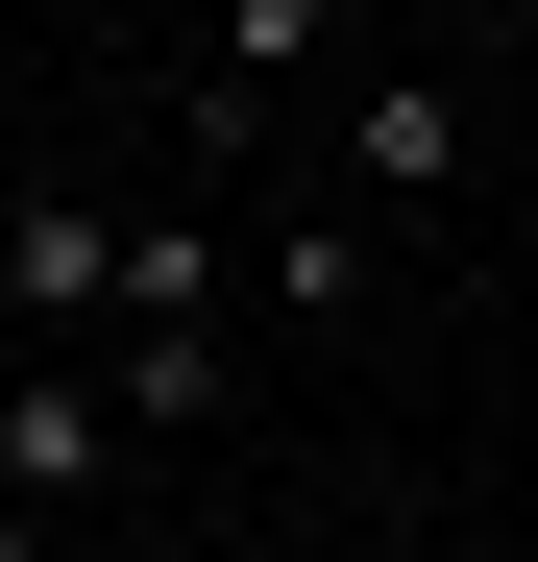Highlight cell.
I'll use <instances>...</instances> for the list:
<instances>
[{"label": "cell", "instance_id": "obj_4", "mask_svg": "<svg viewBox=\"0 0 538 562\" xmlns=\"http://www.w3.org/2000/svg\"><path fill=\"white\" fill-rule=\"evenodd\" d=\"M343 147H368V196H392V221L466 196V99H440V74H368V99H343Z\"/></svg>", "mask_w": 538, "mask_h": 562}, {"label": "cell", "instance_id": "obj_3", "mask_svg": "<svg viewBox=\"0 0 538 562\" xmlns=\"http://www.w3.org/2000/svg\"><path fill=\"white\" fill-rule=\"evenodd\" d=\"M343 0H221V74H197V147H294V74H318Z\"/></svg>", "mask_w": 538, "mask_h": 562}, {"label": "cell", "instance_id": "obj_7", "mask_svg": "<svg viewBox=\"0 0 538 562\" xmlns=\"http://www.w3.org/2000/svg\"><path fill=\"white\" fill-rule=\"evenodd\" d=\"M0 562H74V538H49V514H0Z\"/></svg>", "mask_w": 538, "mask_h": 562}, {"label": "cell", "instance_id": "obj_8", "mask_svg": "<svg viewBox=\"0 0 538 562\" xmlns=\"http://www.w3.org/2000/svg\"><path fill=\"white\" fill-rule=\"evenodd\" d=\"M74 562H147V538H74Z\"/></svg>", "mask_w": 538, "mask_h": 562}, {"label": "cell", "instance_id": "obj_1", "mask_svg": "<svg viewBox=\"0 0 538 562\" xmlns=\"http://www.w3.org/2000/svg\"><path fill=\"white\" fill-rule=\"evenodd\" d=\"M99 490H123V392H74V367H25V392H0V514H49V538H74Z\"/></svg>", "mask_w": 538, "mask_h": 562}, {"label": "cell", "instance_id": "obj_5", "mask_svg": "<svg viewBox=\"0 0 538 562\" xmlns=\"http://www.w3.org/2000/svg\"><path fill=\"white\" fill-rule=\"evenodd\" d=\"M245 269H269V294H294V318H368V221H343V196H318V221H269Z\"/></svg>", "mask_w": 538, "mask_h": 562}, {"label": "cell", "instance_id": "obj_6", "mask_svg": "<svg viewBox=\"0 0 538 562\" xmlns=\"http://www.w3.org/2000/svg\"><path fill=\"white\" fill-rule=\"evenodd\" d=\"M123 416H147V440H197V416H221V342H147V318H123Z\"/></svg>", "mask_w": 538, "mask_h": 562}, {"label": "cell", "instance_id": "obj_2", "mask_svg": "<svg viewBox=\"0 0 538 562\" xmlns=\"http://www.w3.org/2000/svg\"><path fill=\"white\" fill-rule=\"evenodd\" d=\"M0 318H123V221L74 196V171H49V196H0Z\"/></svg>", "mask_w": 538, "mask_h": 562}, {"label": "cell", "instance_id": "obj_9", "mask_svg": "<svg viewBox=\"0 0 538 562\" xmlns=\"http://www.w3.org/2000/svg\"><path fill=\"white\" fill-rule=\"evenodd\" d=\"M490 25H538V0H490Z\"/></svg>", "mask_w": 538, "mask_h": 562}]
</instances>
